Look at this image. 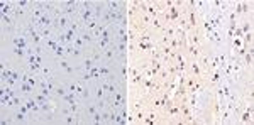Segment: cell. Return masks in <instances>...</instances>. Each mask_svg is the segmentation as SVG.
I'll use <instances>...</instances> for the list:
<instances>
[{"mask_svg":"<svg viewBox=\"0 0 254 125\" xmlns=\"http://www.w3.org/2000/svg\"><path fill=\"white\" fill-rule=\"evenodd\" d=\"M42 37H44V39H47V37H49V31H47V29H44V31H42Z\"/></svg>","mask_w":254,"mask_h":125,"instance_id":"3957f363","label":"cell"},{"mask_svg":"<svg viewBox=\"0 0 254 125\" xmlns=\"http://www.w3.org/2000/svg\"><path fill=\"white\" fill-rule=\"evenodd\" d=\"M54 26H56V29H64V27H68V19L64 15L56 17L54 19Z\"/></svg>","mask_w":254,"mask_h":125,"instance_id":"6da1fadb","label":"cell"},{"mask_svg":"<svg viewBox=\"0 0 254 125\" xmlns=\"http://www.w3.org/2000/svg\"><path fill=\"white\" fill-rule=\"evenodd\" d=\"M37 24H39V26H49V24H51V17L49 15H42L41 19H39V22H37Z\"/></svg>","mask_w":254,"mask_h":125,"instance_id":"7a4b0ae2","label":"cell"}]
</instances>
